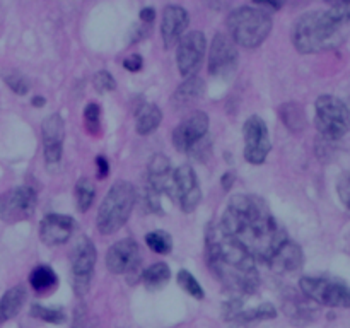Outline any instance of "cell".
<instances>
[{
    "mask_svg": "<svg viewBox=\"0 0 350 328\" xmlns=\"http://www.w3.org/2000/svg\"><path fill=\"white\" fill-rule=\"evenodd\" d=\"M219 226L255 262L269 263L287 241L286 231L275 221L269 205L255 195H234Z\"/></svg>",
    "mask_w": 350,
    "mask_h": 328,
    "instance_id": "6da1fadb",
    "label": "cell"
},
{
    "mask_svg": "<svg viewBox=\"0 0 350 328\" xmlns=\"http://www.w3.org/2000/svg\"><path fill=\"white\" fill-rule=\"evenodd\" d=\"M205 258L215 279L236 294H253L260 286L256 263L221 226L211 222L205 236Z\"/></svg>",
    "mask_w": 350,
    "mask_h": 328,
    "instance_id": "7a4b0ae2",
    "label": "cell"
},
{
    "mask_svg": "<svg viewBox=\"0 0 350 328\" xmlns=\"http://www.w3.org/2000/svg\"><path fill=\"white\" fill-rule=\"evenodd\" d=\"M350 20V2L334 3L328 10H314L301 16L293 27V43L301 53H317L340 40L342 27Z\"/></svg>",
    "mask_w": 350,
    "mask_h": 328,
    "instance_id": "3957f363",
    "label": "cell"
},
{
    "mask_svg": "<svg viewBox=\"0 0 350 328\" xmlns=\"http://www.w3.org/2000/svg\"><path fill=\"white\" fill-rule=\"evenodd\" d=\"M272 17L267 10L256 7H239L228 17L229 36L245 48H256L272 31Z\"/></svg>",
    "mask_w": 350,
    "mask_h": 328,
    "instance_id": "277c9868",
    "label": "cell"
},
{
    "mask_svg": "<svg viewBox=\"0 0 350 328\" xmlns=\"http://www.w3.org/2000/svg\"><path fill=\"white\" fill-rule=\"evenodd\" d=\"M135 188L129 181H116L106 193L98 212V229L101 234H113L125 226L135 205Z\"/></svg>",
    "mask_w": 350,
    "mask_h": 328,
    "instance_id": "5b68a950",
    "label": "cell"
},
{
    "mask_svg": "<svg viewBox=\"0 0 350 328\" xmlns=\"http://www.w3.org/2000/svg\"><path fill=\"white\" fill-rule=\"evenodd\" d=\"M314 123L320 135L327 140H338L350 130V113L344 101L330 94H323L317 101Z\"/></svg>",
    "mask_w": 350,
    "mask_h": 328,
    "instance_id": "8992f818",
    "label": "cell"
},
{
    "mask_svg": "<svg viewBox=\"0 0 350 328\" xmlns=\"http://www.w3.org/2000/svg\"><path fill=\"white\" fill-rule=\"evenodd\" d=\"M96 258H98V253H96L94 243L88 236H81L75 241L70 253L72 284H74V290L77 296H85L89 292Z\"/></svg>",
    "mask_w": 350,
    "mask_h": 328,
    "instance_id": "52a82bcc",
    "label": "cell"
},
{
    "mask_svg": "<svg viewBox=\"0 0 350 328\" xmlns=\"http://www.w3.org/2000/svg\"><path fill=\"white\" fill-rule=\"evenodd\" d=\"M106 266L116 275H126L130 284L142 279L140 272V248L135 239L125 238L116 241L106 253Z\"/></svg>",
    "mask_w": 350,
    "mask_h": 328,
    "instance_id": "ba28073f",
    "label": "cell"
},
{
    "mask_svg": "<svg viewBox=\"0 0 350 328\" xmlns=\"http://www.w3.org/2000/svg\"><path fill=\"white\" fill-rule=\"evenodd\" d=\"M301 290L314 303L334 308H350V287L325 277H303Z\"/></svg>",
    "mask_w": 350,
    "mask_h": 328,
    "instance_id": "9c48e42d",
    "label": "cell"
},
{
    "mask_svg": "<svg viewBox=\"0 0 350 328\" xmlns=\"http://www.w3.org/2000/svg\"><path fill=\"white\" fill-rule=\"evenodd\" d=\"M36 190L27 184L0 195V219L5 222L26 221L36 210Z\"/></svg>",
    "mask_w": 350,
    "mask_h": 328,
    "instance_id": "30bf717a",
    "label": "cell"
},
{
    "mask_svg": "<svg viewBox=\"0 0 350 328\" xmlns=\"http://www.w3.org/2000/svg\"><path fill=\"white\" fill-rule=\"evenodd\" d=\"M243 137H245V157L252 164L265 163L270 152V135L267 123L260 116L253 115L246 120L243 126Z\"/></svg>",
    "mask_w": 350,
    "mask_h": 328,
    "instance_id": "8fae6325",
    "label": "cell"
},
{
    "mask_svg": "<svg viewBox=\"0 0 350 328\" xmlns=\"http://www.w3.org/2000/svg\"><path fill=\"white\" fill-rule=\"evenodd\" d=\"M205 43L207 41L200 31H190L181 38L176 50V64L181 75L191 77V74L198 70L205 55Z\"/></svg>",
    "mask_w": 350,
    "mask_h": 328,
    "instance_id": "7c38bea8",
    "label": "cell"
},
{
    "mask_svg": "<svg viewBox=\"0 0 350 328\" xmlns=\"http://www.w3.org/2000/svg\"><path fill=\"white\" fill-rule=\"evenodd\" d=\"M238 64V50L231 36L219 33L212 41L208 53V70L214 75H229Z\"/></svg>",
    "mask_w": 350,
    "mask_h": 328,
    "instance_id": "4fadbf2b",
    "label": "cell"
},
{
    "mask_svg": "<svg viewBox=\"0 0 350 328\" xmlns=\"http://www.w3.org/2000/svg\"><path fill=\"white\" fill-rule=\"evenodd\" d=\"M208 116L204 111L188 115L173 132V144L180 152H188L197 142L207 137Z\"/></svg>",
    "mask_w": 350,
    "mask_h": 328,
    "instance_id": "5bb4252c",
    "label": "cell"
},
{
    "mask_svg": "<svg viewBox=\"0 0 350 328\" xmlns=\"http://www.w3.org/2000/svg\"><path fill=\"white\" fill-rule=\"evenodd\" d=\"M174 183H176V198L183 212H193L202 200V190L193 167L188 164L178 167L174 171Z\"/></svg>",
    "mask_w": 350,
    "mask_h": 328,
    "instance_id": "9a60e30c",
    "label": "cell"
},
{
    "mask_svg": "<svg viewBox=\"0 0 350 328\" xmlns=\"http://www.w3.org/2000/svg\"><path fill=\"white\" fill-rule=\"evenodd\" d=\"M147 187L152 188L157 195L166 193L171 198H176V183H174V171L171 163L163 154H156L147 166Z\"/></svg>",
    "mask_w": 350,
    "mask_h": 328,
    "instance_id": "2e32d148",
    "label": "cell"
},
{
    "mask_svg": "<svg viewBox=\"0 0 350 328\" xmlns=\"http://www.w3.org/2000/svg\"><path fill=\"white\" fill-rule=\"evenodd\" d=\"M43 147L44 159L48 164H57L64 152V139H65V122L58 113H53L48 118H44L43 126Z\"/></svg>",
    "mask_w": 350,
    "mask_h": 328,
    "instance_id": "e0dca14e",
    "label": "cell"
},
{
    "mask_svg": "<svg viewBox=\"0 0 350 328\" xmlns=\"http://www.w3.org/2000/svg\"><path fill=\"white\" fill-rule=\"evenodd\" d=\"M74 231V219L62 214H50L40 224L41 241L48 246L64 245Z\"/></svg>",
    "mask_w": 350,
    "mask_h": 328,
    "instance_id": "ac0fdd59",
    "label": "cell"
},
{
    "mask_svg": "<svg viewBox=\"0 0 350 328\" xmlns=\"http://www.w3.org/2000/svg\"><path fill=\"white\" fill-rule=\"evenodd\" d=\"M188 12L180 5H167L163 12V23H161V34L166 48H173L180 43L183 38L185 29L188 27Z\"/></svg>",
    "mask_w": 350,
    "mask_h": 328,
    "instance_id": "d6986e66",
    "label": "cell"
},
{
    "mask_svg": "<svg viewBox=\"0 0 350 328\" xmlns=\"http://www.w3.org/2000/svg\"><path fill=\"white\" fill-rule=\"evenodd\" d=\"M303 262L304 256L299 245H296V243L287 239V241L277 249V253L272 256L269 265L272 266L273 270H277V272H294V270L301 269Z\"/></svg>",
    "mask_w": 350,
    "mask_h": 328,
    "instance_id": "ffe728a7",
    "label": "cell"
},
{
    "mask_svg": "<svg viewBox=\"0 0 350 328\" xmlns=\"http://www.w3.org/2000/svg\"><path fill=\"white\" fill-rule=\"evenodd\" d=\"M205 94V82L200 77H188L180 87L174 91L173 98H171V105L176 109H187L193 106L202 96Z\"/></svg>",
    "mask_w": 350,
    "mask_h": 328,
    "instance_id": "44dd1931",
    "label": "cell"
},
{
    "mask_svg": "<svg viewBox=\"0 0 350 328\" xmlns=\"http://www.w3.org/2000/svg\"><path fill=\"white\" fill-rule=\"evenodd\" d=\"M135 120L137 132H139L140 135H147V133H152L154 130L161 125V122H163V111H161L156 105L142 102V105L135 109Z\"/></svg>",
    "mask_w": 350,
    "mask_h": 328,
    "instance_id": "7402d4cb",
    "label": "cell"
},
{
    "mask_svg": "<svg viewBox=\"0 0 350 328\" xmlns=\"http://www.w3.org/2000/svg\"><path fill=\"white\" fill-rule=\"evenodd\" d=\"M24 299H26V289L23 286L12 287L0 297V325L12 320L19 313Z\"/></svg>",
    "mask_w": 350,
    "mask_h": 328,
    "instance_id": "603a6c76",
    "label": "cell"
},
{
    "mask_svg": "<svg viewBox=\"0 0 350 328\" xmlns=\"http://www.w3.org/2000/svg\"><path fill=\"white\" fill-rule=\"evenodd\" d=\"M171 270L164 262H157L142 272V282L149 290H159L170 282Z\"/></svg>",
    "mask_w": 350,
    "mask_h": 328,
    "instance_id": "cb8c5ba5",
    "label": "cell"
},
{
    "mask_svg": "<svg viewBox=\"0 0 350 328\" xmlns=\"http://www.w3.org/2000/svg\"><path fill=\"white\" fill-rule=\"evenodd\" d=\"M280 120L284 122V125L287 126L293 132H299L306 126V113L304 108L297 102H286L279 108Z\"/></svg>",
    "mask_w": 350,
    "mask_h": 328,
    "instance_id": "d4e9b609",
    "label": "cell"
},
{
    "mask_svg": "<svg viewBox=\"0 0 350 328\" xmlns=\"http://www.w3.org/2000/svg\"><path fill=\"white\" fill-rule=\"evenodd\" d=\"M29 284L36 292H46L57 286V275H55L53 269L48 265H40L31 272Z\"/></svg>",
    "mask_w": 350,
    "mask_h": 328,
    "instance_id": "484cf974",
    "label": "cell"
},
{
    "mask_svg": "<svg viewBox=\"0 0 350 328\" xmlns=\"http://www.w3.org/2000/svg\"><path fill=\"white\" fill-rule=\"evenodd\" d=\"M96 198V188L88 178H82L75 184V202H77V208L81 212L89 210Z\"/></svg>",
    "mask_w": 350,
    "mask_h": 328,
    "instance_id": "4316f807",
    "label": "cell"
},
{
    "mask_svg": "<svg viewBox=\"0 0 350 328\" xmlns=\"http://www.w3.org/2000/svg\"><path fill=\"white\" fill-rule=\"evenodd\" d=\"M277 316V310L270 303L260 304L258 308H253V310L241 311L238 316L234 318V321L238 323H248V321H260V320H272Z\"/></svg>",
    "mask_w": 350,
    "mask_h": 328,
    "instance_id": "83f0119b",
    "label": "cell"
},
{
    "mask_svg": "<svg viewBox=\"0 0 350 328\" xmlns=\"http://www.w3.org/2000/svg\"><path fill=\"white\" fill-rule=\"evenodd\" d=\"M146 243L154 253H159V255H166L171 251V236L166 231H152L146 236Z\"/></svg>",
    "mask_w": 350,
    "mask_h": 328,
    "instance_id": "f1b7e54d",
    "label": "cell"
},
{
    "mask_svg": "<svg viewBox=\"0 0 350 328\" xmlns=\"http://www.w3.org/2000/svg\"><path fill=\"white\" fill-rule=\"evenodd\" d=\"M31 314L34 318H40V320L48 321V323L60 325L65 321V313L60 310V308H44L40 306V304H33L31 306Z\"/></svg>",
    "mask_w": 350,
    "mask_h": 328,
    "instance_id": "f546056e",
    "label": "cell"
},
{
    "mask_svg": "<svg viewBox=\"0 0 350 328\" xmlns=\"http://www.w3.org/2000/svg\"><path fill=\"white\" fill-rule=\"evenodd\" d=\"M178 284H180L181 289H183L185 292L193 296L195 299H204L205 296L204 289H202L200 284L197 282V279H195L190 272H187V270H180V272H178Z\"/></svg>",
    "mask_w": 350,
    "mask_h": 328,
    "instance_id": "4dcf8cb0",
    "label": "cell"
},
{
    "mask_svg": "<svg viewBox=\"0 0 350 328\" xmlns=\"http://www.w3.org/2000/svg\"><path fill=\"white\" fill-rule=\"evenodd\" d=\"M84 122L85 126L91 133H99L101 128V108L96 102H89L84 109Z\"/></svg>",
    "mask_w": 350,
    "mask_h": 328,
    "instance_id": "1f68e13d",
    "label": "cell"
},
{
    "mask_svg": "<svg viewBox=\"0 0 350 328\" xmlns=\"http://www.w3.org/2000/svg\"><path fill=\"white\" fill-rule=\"evenodd\" d=\"M3 81H5V84L9 85L16 94L24 96L29 91V82H27V79L24 77L23 74H19V72H9V74L3 75Z\"/></svg>",
    "mask_w": 350,
    "mask_h": 328,
    "instance_id": "d6a6232c",
    "label": "cell"
},
{
    "mask_svg": "<svg viewBox=\"0 0 350 328\" xmlns=\"http://www.w3.org/2000/svg\"><path fill=\"white\" fill-rule=\"evenodd\" d=\"M92 82H94V87L98 89L99 92H109L116 87L115 79H113V75L106 70H99L98 74L94 75V79H92Z\"/></svg>",
    "mask_w": 350,
    "mask_h": 328,
    "instance_id": "836d02e7",
    "label": "cell"
},
{
    "mask_svg": "<svg viewBox=\"0 0 350 328\" xmlns=\"http://www.w3.org/2000/svg\"><path fill=\"white\" fill-rule=\"evenodd\" d=\"M142 205L147 212H156V214H159L161 212L159 195H157L152 188L147 187L146 190H144V195H142Z\"/></svg>",
    "mask_w": 350,
    "mask_h": 328,
    "instance_id": "e575fe53",
    "label": "cell"
},
{
    "mask_svg": "<svg viewBox=\"0 0 350 328\" xmlns=\"http://www.w3.org/2000/svg\"><path fill=\"white\" fill-rule=\"evenodd\" d=\"M337 191L342 204H344L345 207H347V210L350 212V171H347V173L340 176V180H338V184H337Z\"/></svg>",
    "mask_w": 350,
    "mask_h": 328,
    "instance_id": "d590c367",
    "label": "cell"
},
{
    "mask_svg": "<svg viewBox=\"0 0 350 328\" xmlns=\"http://www.w3.org/2000/svg\"><path fill=\"white\" fill-rule=\"evenodd\" d=\"M88 311H85V306H77L74 313V327L72 328H88Z\"/></svg>",
    "mask_w": 350,
    "mask_h": 328,
    "instance_id": "8d00e7d4",
    "label": "cell"
},
{
    "mask_svg": "<svg viewBox=\"0 0 350 328\" xmlns=\"http://www.w3.org/2000/svg\"><path fill=\"white\" fill-rule=\"evenodd\" d=\"M142 65L144 60L140 55H130V57H126L125 62H123V67L130 72H139L140 68H142Z\"/></svg>",
    "mask_w": 350,
    "mask_h": 328,
    "instance_id": "74e56055",
    "label": "cell"
},
{
    "mask_svg": "<svg viewBox=\"0 0 350 328\" xmlns=\"http://www.w3.org/2000/svg\"><path fill=\"white\" fill-rule=\"evenodd\" d=\"M96 164H98V178H99V180H103V178L108 176V173H109L108 159H106L105 156H98V157H96Z\"/></svg>",
    "mask_w": 350,
    "mask_h": 328,
    "instance_id": "f35d334b",
    "label": "cell"
},
{
    "mask_svg": "<svg viewBox=\"0 0 350 328\" xmlns=\"http://www.w3.org/2000/svg\"><path fill=\"white\" fill-rule=\"evenodd\" d=\"M154 19H156V10H154L152 7H147V9L140 10V20H142V23L150 24Z\"/></svg>",
    "mask_w": 350,
    "mask_h": 328,
    "instance_id": "ab89813d",
    "label": "cell"
},
{
    "mask_svg": "<svg viewBox=\"0 0 350 328\" xmlns=\"http://www.w3.org/2000/svg\"><path fill=\"white\" fill-rule=\"evenodd\" d=\"M232 184H234V174L226 173L224 176H222V188H224V190H231Z\"/></svg>",
    "mask_w": 350,
    "mask_h": 328,
    "instance_id": "60d3db41",
    "label": "cell"
},
{
    "mask_svg": "<svg viewBox=\"0 0 350 328\" xmlns=\"http://www.w3.org/2000/svg\"><path fill=\"white\" fill-rule=\"evenodd\" d=\"M31 105H33V106H44V98H41V96H36V98H33Z\"/></svg>",
    "mask_w": 350,
    "mask_h": 328,
    "instance_id": "b9f144b4",
    "label": "cell"
}]
</instances>
